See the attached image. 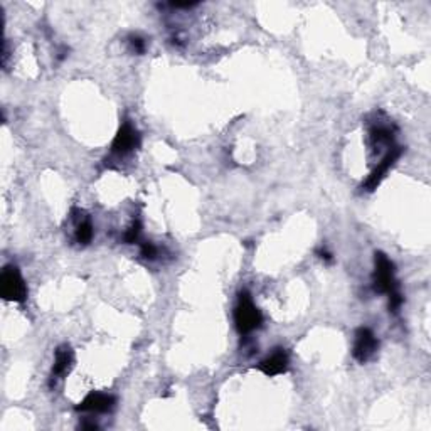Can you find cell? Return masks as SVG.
Listing matches in <instances>:
<instances>
[{
    "mask_svg": "<svg viewBox=\"0 0 431 431\" xmlns=\"http://www.w3.org/2000/svg\"><path fill=\"white\" fill-rule=\"evenodd\" d=\"M128 44H130L131 51H135L136 54H143L145 53V39H142L140 36H130L128 37Z\"/></svg>",
    "mask_w": 431,
    "mask_h": 431,
    "instance_id": "cell-14",
    "label": "cell"
},
{
    "mask_svg": "<svg viewBox=\"0 0 431 431\" xmlns=\"http://www.w3.org/2000/svg\"><path fill=\"white\" fill-rule=\"evenodd\" d=\"M234 323H236L238 332L241 335L251 334L256 328L262 327L263 315L247 292H241L240 298H238V305L234 309Z\"/></svg>",
    "mask_w": 431,
    "mask_h": 431,
    "instance_id": "cell-2",
    "label": "cell"
},
{
    "mask_svg": "<svg viewBox=\"0 0 431 431\" xmlns=\"http://www.w3.org/2000/svg\"><path fill=\"white\" fill-rule=\"evenodd\" d=\"M290 359L288 354L285 352V349H276L271 356H268L266 359H263L258 364V369L266 375H278L288 371Z\"/></svg>",
    "mask_w": 431,
    "mask_h": 431,
    "instance_id": "cell-9",
    "label": "cell"
},
{
    "mask_svg": "<svg viewBox=\"0 0 431 431\" xmlns=\"http://www.w3.org/2000/svg\"><path fill=\"white\" fill-rule=\"evenodd\" d=\"M140 142H142V139H140L139 130L130 122H125L118 130L117 136H115L112 152L118 157H125L128 153L136 150L140 147Z\"/></svg>",
    "mask_w": 431,
    "mask_h": 431,
    "instance_id": "cell-5",
    "label": "cell"
},
{
    "mask_svg": "<svg viewBox=\"0 0 431 431\" xmlns=\"http://www.w3.org/2000/svg\"><path fill=\"white\" fill-rule=\"evenodd\" d=\"M140 255H142L145 259H155L157 255H159V250H157V246L153 245V243H142Z\"/></svg>",
    "mask_w": 431,
    "mask_h": 431,
    "instance_id": "cell-13",
    "label": "cell"
},
{
    "mask_svg": "<svg viewBox=\"0 0 431 431\" xmlns=\"http://www.w3.org/2000/svg\"><path fill=\"white\" fill-rule=\"evenodd\" d=\"M76 214L75 219H76V229H75V240L79 243V245L86 246L91 243L93 240V234H95V231H93V224H91V219H89V216L86 214L84 211H79V209H76Z\"/></svg>",
    "mask_w": 431,
    "mask_h": 431,
    "instance_id": "cell-10",
    "label": "cell"
},
{
    "mask_svg": "<svg viewBox=\"0 0 431 431\" xmlns=\"http://www.w3.org/2000/svg\"><path fill=\"white\" fill-rule=\"evenodd\" d=\"M401 153H403V148H401V147L390 148L386 155L382 157V160L378 164V167H375L373 172H371L368 181L362 184V191L373 192L374 189H378V186L381 184V181L384 177H386V174L390 172V169L396 164V160L399 159Z\"/></svg>",
    "mask_w": 431,
    "mask_h": 431,
    "instance_id": "cell-6",
    "label": "cell"
},
{
    "mask_svg": "<svg viewBox=\"0 0 431 431\" xmlns=\"http://www.w3.org/2000/svg\"><path fill=\"white\" fill-rule=\"evenodd\" d=\"M374 290L378 293H386L390 297V310L392 314L399 311L404 298L401 293L398 280H396V266L386 255L378 251L374 255Z\"/></svg>",
    "mask_w": 431,
    "mask_h": 431,
    "instance_id": "cell-1",
    "label": "cell"
},
{
    "mask_svg": "<svg viewBox=\"0 0 431 431\" xmlns=\"http://www.w3.org/2000/svg\"><path fill=\"white\" fill-rule=\"evenodd\" d=\"M117 404V398L106 392H91L76 406L81 413H110Z\"/></svg>",
    "mask_w": 431,
    "mask_h": 431,
    "instance_id": "cell-7",
    "label": "cell"
},
{
    "mask_svg": "<svg viewBox=\"0 0 431 431\" xmlns=\"http://www.w3.org/2000/svg\"><path fill=\"white\" fill-rule=\"evenodd\" d=\"M0 293L2 297L8 302H17V304H22L27 298V287H25V281L20 275L19 268L14 264H7L2 270L0 275Z\"/></svg>",
    "mask_w": 431,
    "mask_h": 431,
    "instance_id": "cell-3",
    "label": "cell"
},
{
    "mask_svg": "<svg viewBox=\"0 0 431 431\" xmlns=\"http://www.w3.org/2000/svg\"><path fill=\"white\" fill-rule=\"evenodd\" d=\"M72 362H75V354H72L70 345H59L56 349V354H54V366H53V373H51V382L49 386H56L58 379H61L70 373L72 368Z\"/></svg>",
    "mask_w": 431,
    "mask_h": 431,
    "instance_id": "cell-8",
    "label": "cell"
},
{
    "mask_svg": "<svg viewBox=\"0 0 431 431\" xmlns=\"http://www.w3.org/2000/svg\"><path fill=\"white\" fill-rule=\"evenodd\" d=\"M379 349V339L375 334L371 330L369 327H361L356 330V339H354V347H352V356L354 359L361 364L373 359V356L378 352Z\"/></svg>",
    "mask_w": 431,
    "mask_h": 431,
    "instance_id": "cell-4",
    "label": "cell"
},
{
    "mask_svg": "<svg viewBox=\"0 0 431 431\" xmlns=\"http://www.w3.org/2000/svg\"><path fill=\"white\" fill-rule=\"evenodd\" d=\"M319 255H320V258H323V259H328V262H330V259H332V255H330V253H327V251H326V250H323V251H320V253H319Z\"/></svg>",
    "mask_w": 431,
    "mask_h": 431,
    "instance_id": "cell-15",
    "label": "cell"
},
{
    "mask_svg": "<svg viewBox=\"0 0 431 431\" xmlns=\"http://www.w3.org/2000/svg\"><path fill=\"white\" fill-rule=\"evenodd\" d=\"M140 234H142V223L136 219V221H134V223H131L130 228H128L125 236H123V241H125L127 245H134V243L140 240Z\"/></svg>",
    "mask_w": 431,
    "mask_h": 431,
    "instance_id": "cell-12",
    "label": "cell"
},
{
    "mask_svg": "<svg viewBox=\"0 0 431 431\" xmlns=\"http://www.w3.org/2000/svg\"><path fill=\"white\" fill-rule=\"evenodd\" d=\"M369 135L375 145H392V140H394L392 128L390 125H382V123H375L371 127Z\"/></svg>",
    "mask_w": 431,
    "mask_h": 431,
    "instance_id": "cell-11",
    "label": "cell"
}]
</instances>
